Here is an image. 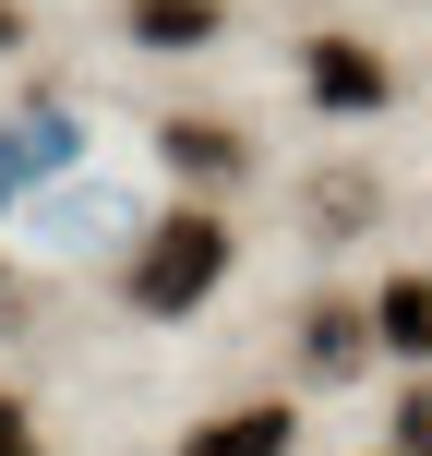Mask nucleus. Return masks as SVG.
I'll use <instances>...</instances> for the list:
<instances>
[{"label":"nucleus","instance_id":"3","mask_svg":"<svg viewBox=\"0 0 432 456\" xmlns=\"http://www.w3.org/2000/svg\"><path fill=\"white\" fill-rule=\"evenodd\" d=\"M181 456H289V409H228V420H205Z\"/></svg>","mask_w":432,"mask_h":456},{"label":"nucleus","instance_id":"9","mask_svg":"<svg viewBox=\"0 0 432 456\" xmlns=\"http://www.w3.org/2000/svg\"><path fill=\"white\" fill-rule=\"evenodd\" d=\"M0 456H37V420H24L12 396H0Z\"/></svg>","mask_w":432,"mask_h":456},{"label":"nucleus","instance_id":"7","mask_svg":"<svg viewBox=\"0 0 432 456\" xmlns=\"http://www.w3.org/2000/svg\"><path fill=\"white\" fill-rule=\"evenodd\" d=\"M372 324H385V348H432V276H396L372 300Z\"/></svg>","mask_w":432,"mask_h":456},{"label":"nucleus","instance_id":"10","mask_svg":"<svg viewBox=\"0 0 432 456\" xmlns=\"http://www.w3.org/2000/svg\"><path fill=\"white\" fill-rule=\"evenodd\" d=\"M0 48H12V12H0Z\"/></svg>","mask_w":432,"mask_h":456},{"label":"nucleus","instance_id":"8","mask_svg":"<svg viewBox=\"0 0 432 456\" xmlns=\"http://www.w3.org/2000/svg\"><path fill=\"white\" fill-rule=\"evenodd\" d=\"M396 456H432V385L409 396V409H396Z\"/></svg>","mask_w":432,"mask_h":456},{"label":"nucleus","instance_id":"5","mask_svg":"<svg viewBox=\"0 0 432 456\" xmlns=\"http://www.w3.org/2000/svg\"><path fill=\"white\" fill-rule=\"evenodd\" d=\"M168 157H181V168H192V181H228V168H240V157H252V144H240V133H228V120H168Z\"/></svg>","mask_w":432,"mask_h":456},{"label":"nucleus","instance_id":"2","mask_svg":"<svg viewBox=\"0 0 432 456\" xmlns=\"http://www.w3.org/2000/svg\"><path fill=\"white\" fill-rule=\"evenodd\" d=\"M313 96L324 109H385V61L361 37H313Z\"/></svg>","mask_w":432,"mask_h":456},{"label":"nucleus","instance_id":"6","mask_svg":"<svg viewBox=\"0 0 432 456\" xmlns=\"http://www.w3.org/2000/svg\"><path fill=\"white\" fill-rule=\"evenodd\" d=\"M133 24H144V48H205L216 0H133Z\"/></svg>","mask_w":432,"mask_h":456},{"label":"nucleus","instance_id":"1","mask_svg":"<svg viewBox=\"0 0 432 456\" xmlns=\"http://www.w3.org/2000/svg\"><path fill=\"white\" fill-rule=\"evenodd\" d=\"M216 276H228V228H216L205 205H181V216H157V240H144L133 300H144V313H192Z\"/></svg>","mask_w":432,"mask_h":456},{"label":"nucleus","instance_id":"4","mask_svg":"<svg viewBox=\"0 0 432 456\" xmlns=\"http://www.w3.org/2000/svg\"><path fill=\"white\" fill-rule=\"evenodd\" d=\"M361 313H348V300H313V324H300V361H313V372H361Z\"/></svg>","mask_w":432,"mask_h":456}]
</instances>
